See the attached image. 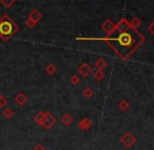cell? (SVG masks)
<instances>
[{"instance_id":"cell-9","label":"cell","mask_w":154,"mask_h":150,"mask_svg":"<svg viewBox=\"0 0 154 150\" xmlns=\"http://www.w3.org/2000/svg\"><path fill=\"white\" fill-rule=\"evenodd\" d=\"M140 24H142V21H140V19L137 18V17H134V18L131 20V22H130V27H131L132 29H135V30H136V27H138Z\"/></svg>"},{"instance_id":"cell-7","label":"cell","mask_w":154,"mask_h":150,"mask_svg":"<svg viewBox=\"0 0 154 150\" xmlns=\"http://www.w3.org/2000/svg\"><path fill=\"white\" fill-rule=\"evenodd\" d=\"M26 101H27V97L23 92H19L18 95L15 97V102L20 106L24 105V104L26 103Z\"/></svg>"},{"instance_id":"cell-5","label":"cell","mask_w":154,"mask_h":150,"mask_svg":"<svg viewBox=\"0 0 154 150\" xmlns=\"http://www.w3.org/2000/svg\"><path fill=\"white\" fill-rule=\"evenodd\" d=\"M114 23L111 22V20H106L105 22L102 24V29L105 30L106 33H107L108 36H110V35H112V33H114Z\"/></svg>"},{"instance_id":"cell-10","label":"cell","mask_w":154,"mask_h":150,"mask_svg":"<svg viewBox=\"0 0 154 150\" xmlns=\"http://www.w3.org/2000/svg\"><path fill=\"white\" fill-rule=\"evenodd\" d=\"M16 1L17 0H0V3H1L4 8H11V6H12Z\"/></svg>"},{"instance_id":"cell-18","label":"cell","mask_w":154,"mask_h":150,"mask_svg":"<svg viewBox=\"0 0 154 150\" xmlns=\"http://www.w3.org/2000/svg\"><path fill=\"white\" fill-rule=\"evenodd\" d=\"M94 78L97 80H101L102 78H103V73H102V71H97V73H94Z\"/></svg>"},{"instance_id":"cell-4","label":"cell","mask_w":154,"mask_h":150,"mask_svg":"<svg viewBox=\"0 0 154 150\" xmlns=\"http://www.w3.org/2000/svg\"><path fill=\"white\" fill-rule=\"evenodd\" d=\"M55 122H56L55 118H54L51 114H45L44 119L41 122V125H43V127H45V128H49L55 124Z\"/></svg>"},{"instance_id":"cell-1","label":"cell","mask_w":154,"mask_h":150,"mask_svg":"<svg viewBox=\"0 0 154 150\" xmlns=\"http://www.w3.org/2000/svg\"><path fill=\"white\" fill-rule=\"evenodd\" d=\"M75 40H99L107 42L120 57L123 59H126L128 56H130L137 47L142 45V43L145 41V38L138 30L130 27L126 32L119 33L114 37H106V38H82L78 37Z\"/></svg>"},{"instance_id":"cell-22","label":"cell","mask_w":154,"mask_h":150,"mask_svg":"<svg viewBox=\"0 0 154 150\" xmlns=\"http://www.w3.org/2000/svg\"><path fill=\"white\" fill-rule=\"evenodd\" d=\"M34 149H35V150H45V149H44V147H43L41 144L36 145V146H35V148H34Z\"/></svg>"},{"instance_id":"cell-8","label":"cell","mask_w":154,"mask_h":150,"mask_svg":"<svg viewBox=\"0 0 154 150\" xmlns=\"http://www.w3.org/2000/svg\"><path fill=\"white\" fill-rule=\"evenodd\" d=\"M79 70H80V73H81L83 77H87L90 73V71H91V69H90L89 65H88L87 63H83V64L80 66Z\"/></svg>"},{"instance_id":"cell-3","label":"cell","mask_w":154,"mask_h":150,"mask_svg":"<svg viewBox=\"0 0 154 150\" xmlns=\"http://www.w3.org/2000/svg\"><path fill=\"white\" fill-rule=\"evenodd\" d=\"M130 22H128L127 19L122 18L116 25H114V32H118V33H123L126 32L127 30L130 29Z\"/></svg>"},{"instance_id":"cell-21","label":"cell","mask_w":154,"mask_h":150,"mask_svg":"<svg viewBox=\"0 0 154 150\" xmlns=\"http://www.w3.org/2000/svg\"><path fill=\"white\" fill-rule=\"evenodd\" d=\"M148 30H149V32H150L151 34H152L153 36H154V21H153L152 23H151V25H150V27H148Z\"/></svg>"},{"instance_id":"cell-13","label":"cell","mask_w":154,"mask_h":150,"mask_svg":"<svg viewBox=\"0 0 154 150\" xmlns=\"http://www.w3.org/2000/svg\"><path fill=\"white\" fill-rule=\"evenodd\" d=\"M24 23H25V25H26L29 29H32V27H35V25L37 24V22L36 21H34V20H32L31 18H27L26 20L24 21Z\"/></svg>"},{"instance_id":"cell-11","label":"cell","mask_w":154,"mask_h":150,"mask_svg":"<svg viewBox=\"0 0 154 150\" xmlns=\"http://www.w3.org/2000/svg\"><path fill=\"white\" fill-rule=\"evenodd\" d=\"M45 70H46V73H48V75L53 76L54 73H57V67H56L54 64H49L48 66L46 67V69H45Z\"/></svg>"},{"instance_id":"cell-6","label":"cell","mask_w":154,"mask_h":150,"mask_svg":"<svg viewBox=\"0 0 154 150\" xmlns=\"http://www.w3.org/2000/svg\"><path fill=\"white\" fill-rule=\"evenodd\" d=\"M29 18H31L32 20H34V21H36L37 23L39 22V21L41 20V19L43 18V15L41 14L40 12H39L38 10H32L31 12H29Z\"/></svg>"},{"instance_id":"cell-14","label":"cell","mask_w":154,"mask_h":150,"mask_svg":"<svg viewBox=\"0 0 154 150\" xmlns=\"http://www.w3.org/2000/svg\"><path fill=\"white\" fill-rule=\"evenodd\" d=\"M44 116H45L44 112H43V111H39L38 114H37V116L35 117V121L38 122L39 124H41V122H42L43 119H44Z\"/></svg>"},{"instance_id":"cell-17","label":"cell","mask_w":154,"mask_h":150,"mask_svg":"<svg viewBox=\"0 0 154 150\" xmlns=\"http://www.w3.org/2000/svg\"><path fill=\"white\" fill-rule=\"evenodd\" d=\"M70 83L73 84V85L78 84V83H79V78H78L77 76H72V77L70 78Z\"/></svg>"},{"instance_id":"cell-15","label":"cell","mask_w":154,"mask_h":150,"mask_svg":"<svg viewBox=\"0 0 154 150\" xmlns=\"http://www.w3.org/2000/svg\"><path fill=\"white\" fill-rule=\"evenodd\" d=\"M95 66L97 67L99 69H102V68H104V67L106 66V62H105V60L104 59H99L95 62Z\"/></svg>"},{"instance_id":"cell-23","label":"cell","mask_w":154,"mask_h":150,"mask_svg":"<svg viewBox=\"0 0 154 150\" xmlns=\"http://www.w3.org/2000/svg\"></svg>"},{"instance_id":"cell-12","label":"cell","mask_w":154,"mask_h":150,"mask_svg":"<svg viewBox=\"0 0 154 150\" xmlns=\"http://www.w3.org/2000/svg\"><path fill=\"white\" fill-rule=\"evenodd\" d=\"M3 116L5 117L6 119H11V118H13V116H14V111H13L11 108H5L3 111Z\"/></svg>"},{"instance_id":"cell-2","label":"cell","mask_w":154,"mask_h":150,"mask_svg":"<svg viewBox=\"0 0 154 150\" xmlns=\"http://www.w3.org/2000/svg\"><path fill=\"white\" fill-rule=\"evenodd\" d=\"M19 27L8 17V14H3L0 18V38L3 41H8L18 30Z\"/></svg>"},{"instance_id":"cell-20","label":"cell","mask_w":154,"mask_h":150,"mask_svg":"<svg viewBox=\"0 0 154 150\" xmlns=\"http://www.w3.org/2000/svg\"><path fill=\"white\" fill-rule=\"evenodd\" d=\"M92 95L91 90L89 89V88H87V89L84 90V95H86V97H90V95Z\"/></svg>"},{"instance_id":"cell-19","label":"cell","mask_w":154,"mask_h":150,"mask_svg":"<svg viewBox=\"0 0 154 150\" xmlns=\"http://www.w3.org/2000/svg\"><path fill=\"white\" fill-rule=\"evenodd\" d=\"M6 103H8V101H6V100L4 99L2 95H0V106H1V107H3Z\"/></svg>"},{"instance_id":"cell-16","label":"cell","mask_w":154,"mask_h":150,"mask_svg":"<svg viewBox=\"0 0 154 150\" xmlns=\"http://www.w3.org/2000/svg\"><path fill=\"white\" fill-rule=\"evenodd\" d=\"M63 122H64L65 124H69L71 121H72V119H71V117L70 116H68V114H65L64 117H63Z\"/></svg>"}]
</instances>
